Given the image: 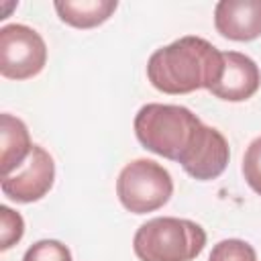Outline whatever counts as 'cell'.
<instances>
[{
	"instance_id": "cell-13",
	"label": "cell",
	"mask_w": 261,
	"mask_h": 261,
	"mask_svg": "<svg viewBox=\"0 0 261 261\" xmlns=\"http://www.w3.org/2000/svg\"><path fill=\"white\" fill-rule=\"evenodd\" d=\"M0 249L6 251L16 245L24 234V220L8 206H0Z\"/></svg>"
},
{
	"instance_id": "cell-6",
	"label": "cell",
	"mask_w": 261,
	"mask_h": 261,
	"mask_svg": "<svg viewBox=\"0 0 261 261\" xmlns=\"http://www.w3.org/2000/svg\"><path fill=\"white\" fill-rule=\"evenodd\" d=\"M55 163L53 157L39 145H33L29 159L10 175L2 177V192L6 198L18 204H31L41 200L53 186Z\"/></svg>"
},
{
	"instance_id": "cell-15",
	"label": "cell",
	"mask_w": 261,
	"mask_h": 261,
	"mask_svg": "<svg viewBox=\"0 0 261 261\" xmlns=\"http://www.w3.org/2000/svg\"><path fill=\"white\" fill-rule=\"evenodd\" d=\"M243 175L249 188L261 196V137L253 139L243 157Z\"/></svg>"
},
{
	"instance_id": "cell-10",
	"label": "cell",
	"mask_w": 261,
	"mask_h": 261,
	"mask_svg": "<svg viewBox=\"0 0 261 261\" xmlns=\"http://www.w3.org/2000/svg\"><path fill=\"white\" fill-rule=\"evenodd\" d=\"M0 135H2L0 167H2V177H6L29 159L33 151V143H31L27 124L12 114L0 116Z\"/></svg>"
},
{
	"instance_id": "cell-14",
	"label": "cell",
	"mask_w": 261,
	"mask_h": 261,
	"mask_svg": "<svg viewBox=\"0 0 261 261\" xmlns=\"http://www.w3.org/2000/svg\"><path fill=\"white\" fill-rule=\"evenodd\" d=\"M22 261H71V253L63 243L45 239V241L31 245Z\"/></svg>"
},
{
	"instance_id": "cell-12",
	"label": "cell",
	"mask_w": 261,
	"mask_h": 261,
	"mask_svg": "<svg viewBox=\"0 0 261 261\" xmlns=\"http://www.w3.org/2000/svg\"><path fill=\"white\" fill-rule=\"evenodd\" d=\"M208 261H257V253L247 241L224 239L212 247Z\"/></svg>"
},
{
	"instance_id": "cell-8",
	"label": "cell",
	"mask_w": 261,
	"mask_h": 261,
	"mask_svg": "<svg viewBox=\"0 0 261 261\" xmlns=\"http://www.w3.org/2000/svg\"><path fill=\"white\" fill-rule=\"evenodd\" d=\"M261 84V73L257 63L239 51L222 53V73L218 82L210 88V92L226 102H243L249 100Z\"/></svg>"
},
{
	"instance_id": "cell-7",
	"label": "cell",
	"mask_w": 261,
	"mask_h": 261,
	"mask_svg": "<svg viewBox=\"0 0 261 261\" xmlns=\"http://www.w3.org/2000/svg\"><path fill=\"white\" fill-rule=\"evenodd\" d=\"M228 157H230V151L224 135L218 128L202 122L190 147L184 151L177 163L194 179L208 181V179H216L226 169Z\"/></svg>"
},
{
	"instance_id": "cell-9",
	"label": "cell",
	"mask_w": 261,
	"mask_h": 261,
	"mask_svg": "<svg viewBox=\"0 0 261 261\" xmlns=\"http://www.w3.org/2000/svg\"><path fill=\"white\" fill-rule=\"evenodd\" d=\"M214 27L230 41L261 37V0H220L214 8Z\"/></svg>"
},
{
	"instance_id": "cell-5",
	"label": "cell",
	"mask_w": 261,
	"mask_h": 261,
	"mask_svg": "<svg viewBox=\"0 0 261 261\" xmlns=\"http://www.w3.org/2000/svg\"><path fill=\"white\" fill-rule=\"evenodd\" d=\"M47 63L43 37L27 24L0 29V73L8 80H29L41 73Z\"/></svg>"
},
{
	"instance_id": "cell-1",
	"label": "cell",
	"mask_w": 261,
	"mask_h": 261,
	"mask_svg": "<svg viewBox=\"0 0 261 261\" xmlns=\"http://www.w3.org/2000/svg\"><path fill=\"white\" fill-rule=\"evenodd\" d=\"M222 73V51L202 37H181L157 49L147 61L151 86L163 94L210 90Z\"/></svg>"
},
{
	"instance_id": "cell-2",
	"label": "cell",
	"mask_w": 261,
	"mask_h": 261,
	"mask_svg": "<svg viewBox=\"0 0 261 261\" xmlns=\"http://www.w3.org/2000/svg\"><path fill=\"white\" fill-rule=\"evenodd\" d=\"M200 124L202 120L186 106L151 102L137 112L135 135L147 151L179 161Z\"/></svg>"
},
{
	"instance_id": "cell-11",
	"label": "cell",
	"mask_w": 261,
	"mask_h": 261,
	"mask_svg": "<svg viewBox=\"0 0 261 261\" xmlns=\"http://www.w3.org/2000/svg\"><path fill=\"white\" fill-rule=\"evenodd\" d=\"M55 10L59 18L75 29H94L106 22L116 10V0H57Z\"/></svg>"
},
{
	"instance_id": "cell-4",
	"label": "cell",
	"mask_w": 261,
	"mask_h": 261,
	"mask_svg": "<svg viewBox=\"0 0 261 261\" xmlns=\"http://www.w3.org/2000/svg\"><path fill=\"white\" fill-rule=\"evenodd\" d=\"M173 194L169 171L153 159H135L122 167L116 179V196L133 214H147L163 204Z\"/></svg>"
},
{
	"instance_id": "cell-3",
	"label": "cell",
	"mask_w": 261,
	"mask_h": 261,
	"mask_svg": "<svg viewBox=\"0 0 261 261\" xmlns=\"http://www.w3.org/2000/svg\"><path fill=\"white\" fill-rule=\"evenodd\" d=\"M206 245L204 228L188 218L159 216L139 226L133 239L141 261H192Z\"/></svg>"
}]
</instances>
